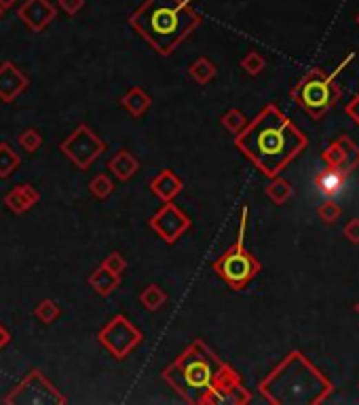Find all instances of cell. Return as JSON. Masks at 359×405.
<instances>
[{"instance_id":"6da1fadb","label":"cell","mask_w":359,"mask_h":405,"mask_svg":"<svg viewBox=\"0 0 359 405\" xmlns=\"http://www.w3.org/2000/svg\"><path fill=\"white\" fill-rule=\"evenodd\" d=\"M237 146L265 176L277 178L307 150L309 138L277 106H267L239 135Z\"/></svg>"},{"instance_id":"7a4b0ae2","label":"cell","mask_w":359,"mask_h":405,"mask_svg":"<svg viewBox=\"0 0 359 405\" xmlns=\"http://www.w3.org/2000/svg\"><path fill=\"white\" fill-rule=\"evenodd\" d=\"M260 391L277 405H321L328 401L334 386L302 353L294 351L271 371Z\"/></svg>"},{"instance_id":"3957f363","label":"cell","mask_w":359,"mask_h":405,"mask_svg":"<svg viewBox=\"0 0 359 405\" xmlns=\"http://www.w3.org/2000/svg\"><path fill=\"white\" fill-rule=\"evenodd\" d=\"M132 23L161 53H167L199 23V17L182 0H148Z\"/></svg>"},{"instance_id":"277c9868","label":"cell","mask_w":359,"mask_h":405,"mask_svg":"<svg viewBox=\"0 0 359 405\" xmlns=\"http://www.w3.org/2000/svg\"><path fill=\"white\" fill-rule=\"evenodd\" d=\"M355 59V53L351 51L334 72H325L321 68H313V70L296 83L291 89V99L315 121H321L328 114L340 99V85L338 74Z\"/></svg>"},{"instance_id":"5b68a950","label":"cell","mask_w":359,"mask_h":405,"mask_svg":"<svg viewBox=\"0 0 359 405\" xmlns=\"http://www.w3.org/2000/svg\"><path fill=\"white\" fill-rule=\"evenodd\" d=\"M224 371L226 367L209 351L197 346L194 351L186 353L174 369H170L167 378L182 395L199 399L214 388L216 380L222 378Z\"/></svg>"},{"instance_id":"8992f818","label":"cell","mask_w":359,"mask_h":405,"mask_svg":"<svg viewBox=\"0 0 359 405\" xmlns=\"http://www.w3.org/2000/svg\"><path fill=\"white\" fill-rule=\"evenodd\" d=\"M258 270H260V266H258L256 258L252 253H247L241 243L237 247H233L218 262V273L235 289L245 287L256 277Z\"/></svg>"},{"instance_id":"52a82bcc","label":"cell","mask_w":359,"mask_h":405,"mask_svg":"<svg viewBox=\"0 0 359 405\" xmlns=\"http://www.w3.org/2000/svg\"><path fill=\"white\" fill-rule=\"evenodd\" d=\"M321 160L325 167H332V169L338 167L353 174L359 167V146L351 138H347V135H340L336 142H332L321 152Z\"/></svg>"},{"instance_id":"ba28073f","label":"cell","mask_w":359,"mask_h":405,"mask_svg":"<svg viewBox=\"0 0 359 405\" xmlns=\"http://www.w3.org/2000/svg\"><path fill=\"white\" fill-rule=\"evenodd\" d=\"M351 178V174L349 172H345V169H338V167H325L323 172L317 176V180H315V184H317V188H319V192L325 196V198H336L340 192H342V188H345V184H347V180Z\"/></svg>"},{"instance_id":"9c48e42d","label":"cell","mask_w":359,"mask_h":405,"mask_svg":"<svg viewBox=\"0 0 359 405\" xmlns=\"http://www.w3.org/2000/svg\"><path fill=\"white\" fill-rule=\"evenodd\" d=\"M51 13L53 9L47 5V0H30V5L23 9V17L32 25H43L45 21H49Z\"/></svg>"},{"instance_id":"30bf717a","label":"cell","mask_w":359,"mask_h":405,"mask_svg":"<svg viewBox=\"0 0 359 405\" xmlns=\"http://www.w3.org/2000/svg\"><path fill=\"white\" fill-rule=\"evenodd\" d=\"M317 216L323 224H336L342 216V207L338 205V202L334 198H328L325 202H321V205L317 207Z\"/></svg>"},{"instance_id":"8fae6325","label":"cell","mask_w":359,"mask_h":405,"mask_svg":"<svg viewBox=\"0 0 359 405\" xmlns=\"http://www.w3.org/2000/svg\"><path fill=\"white\" fill-rule=\"evenodd\" d=\"M269 196L275 200V202H285L289 196H291V186L285 182V180H281V178H277L271 186H269Z\"/></svg>"},{"instance_id":"7c38bea8","label":"cell","mask_w":359,"mask_h":405,"mask_svg":"<svg viewBox=\"0 0 359 405\" xmlns=\"http://www.w3.org/2000/svg\"><path fill=\"white\" fill-rule=\"evenodd\" d=\"M342 232H345V239H347L351 245H359V218L349 220Z\"/></svg>"},{"instance_id":"4fadbf2b","label":"cell","mask_w":359,"mask_h":405,"mask_svg":"<svg viewBox=\"0 0 359 405\" xmlns=\"http://www.w3.org/2000/svg\"><path fill=\"white\" fill-rule=\"evenodd\" d=\"M345 112H347V116L353 121V125L359 127V93H355V95L349 99V104L345 106Z\"/></svg>"},{"instance_id":"5bb4252c","label":"cell","mask_w":359,"mask_h":405,"mask_svg":"<svg viewBox=\"0 0 359 405\" xmlns=\"http://www.w3.org/2000/svg\"><path fill=\"white\" fill-rule=\"evenodd\" d=\"M243 65L247 68V70L252 72V74H258L260 70H263V65H265V61H263V57L260 55H256V53H252L245 61H243Z\"/></svg>"},{"instance_id":"9a60e30c","label":"cell","mask_w":359,"mask_h":405,"mask_svg":"<svg viewBox=\"0 0 359 405\" xmlns=\"http://www.w3.org/2000/svg\"><path fill=\"white\" fill-rule=\"evenodd\" d=\"M61 5L66 7L68 11H74V9L81 7V0H61Z\"/></svg>"},{"instance_id":"2e32d148","label":"cell","mask_w":359,"mask_h":405,"mask_svg":"<svg viewBox=\"0 0 359 405\" xmlns=\"http://www.w3.org/2000/svg\"><path fill=\"white\" fill-rule=\"evenodd\" d=\"M0 3H3L5 7H11V5L15 3V0H0Z\"/></svg>"},{"instance_id":"e0dca14e","label":"cell","mask_w":359,"mask_h":405,"mask_svg":"<svg viewBox=\"0 0 359 405\" xmlns=\"http://www.w3.org/2000/svg\"><path fill=\"white\" fill-rule=\"evenodd\" d=\"M355 313H357V315H359V302H357V304H355Z\"/></svg>"},{"instance_id":"ac0fdd59","label":"cell","mask_w":359,"mask_h":405,"mask_svg":"<svg viewBox=\"0 0 359 405\" xmlns=\"http://www.w3.org/2000/svg\"><path fill=\"white\" fill-rule=\"evenodd\" d=\"M355 21H357V25H359V13H357V17H355Z\"/></svg>"}]
</instances>
